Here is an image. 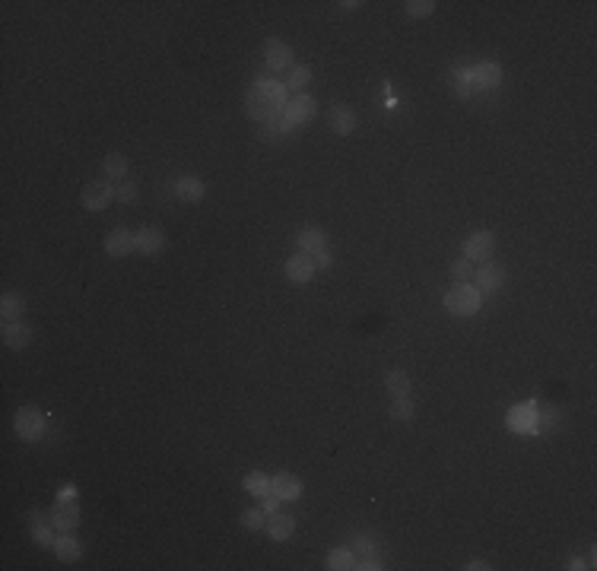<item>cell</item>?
<instances>
[{"label": "cell", "mask_w": 597, "mask_h": 571, "mask_svg": "<svg viewBox=\"0 0 597 571\" xmlns=\"http://www.w3.org/2000/svg\"><path fill=\"white\" fill-rule=\"evenodd\" d=\"M286 86L276 83V80H258V83L248 89L245 96V111L254 117V121H274V117H283V108H286Z\"/></svg>", "instance_id": "6da1fadb"}, {"label": "cell", "mask_w": 597, "mask_h": 571, "mask_svg": "<svg viewBox=\"0 0 597 571\" xmlns=\"http://www.w3.org/2000/svg\"><path fill=\"white\" fill-rule=\"evenodd\" d=\"M483 305V292L477 289V286H467V282H458V286H451V292L445 296V308L451 311V315L458 317H470L477 315Z\"/></svg>", "instance_id": "7a4b0ae2"}, {"label": "cell", "mask_w": 597, "mask_h": 571, "mask_svg": "<svg viewBox=\"0 0 597 571\" xmlns=\"http://www.w3.org/2000/svg\"><path fill=\"white\" fill-rule=\"evenodd\" d=\"M13 426L22 441H38L45 435V413L38 406H20L13 416Z\"/></svg>", "instance_id": "3957f363"}, {"label": "cell", "mask_w": 597, "mask_h": 571, "mask_svg": "<svg viewBox=\"0 0 597 571\" xmlns=\"http://www.w3.org/2000/svg\"><path fill=\"white\" fill-rule=\"evenodd\" d=\"M318 111V102L309 96V92H299V96H293L286 102V108H283V117H286V124L295 127V124H305V121H311Z\"/></svg>", "instance_id": "277c9868"}, {"label": "cell", "mask_w": 597, "mask_h": 571, "mask_svg": "<svg viewBox=\"0 0 597 571\" xmlns=\"http://www.w3.org/2000/svg\"><path fill=\"white\" fill-rule=\"evenodd\" d=\"M111 200H115V187L108 181H90V185L83 187V207L92 210V213L105 210Z\"/></svg>", "instance_id": "5b68a950"}, {"label": "cell", "mask_w": 597, "mask_h": 571, "mask_svg": "<svg viewBox=\"0 0 597 571\" xmlns=\"http://www.w3.org/2000/svg\"><path fill=\"white\" fill-rule=\"evenodd\" d=\"M493 251H496L493 232H474L470 238L464 241V257L470 263H474V261H489V257H493Z\"/></svg>", "instance_id": "8992f818"}, {"label": "cell", "mask_w": 597, "mask_h": 571, "mask_svg": "<svg viewBox=\"0 0 597 571\" xmlns=\"http://www.w3.org/2000/svg\"><path fill=\"white\" fill-rule=\"evenodd\" d=\"M295 241H299V251H302V254H309V257H318L321 251H328V235H324V229H318V226L299 229Z\"/></svg>", "instance_id": "52a82bcc"}, {"label": "cell", "mask_w": 597, "mask_h": 571, "mask_svg": "<svg viewBox=\"0 0 597 571\" xmlns=\"http://www.w3.org/2000/svg\"><path fill=\"white\" fill-rule=\"evenodd\" d=\"M51 521H55V527L61 533L64 530H73L80 523V505H76V498H57L55 511H51Z\"/></svg>", "instance_id": "ba28073f"}, {"label": "cell", "mask_w": 597, "mask_h": 571, "mask_svg": "<svg viewBox=\"0 0 597 571\" xmlns=\"http://www.w3.org/2000/svg\"><path fill=\"white\" fill-rule=\"evenodd\" d=\"M264 61H267L270 70H289L293 67V48L280 38H267L264 45Z\"/></svg>", "instance_id": "9c48e42d"}, {"label": "cell", "mask_w": 597, "mask_h": 571, "mask_svg": "<svg viewBox=\"0 0 597 571\" xmlns=\"http://www.w3.org/2000/svg\"><path fill=\"white\" fill-rule=\"evenodd\" d=\"M470 83H474V89H493L502 83V67L493 61L477 64V67H470Z\"/></svg>", "instance_id": "30bf717a"}, {"label": "cell", "mask_w": 597, "mask_h": 571, "mask_svg": "<svg viewBox=\"0 0 597 571\" xmlns=\"http://www.w3.org/2000/svg\"><path fill=\"white\" fill-rule=\"evenodd\" d=\"M105 251H108L111 257H127L131 251H137V241H134V235L127 232V229H111V232L105 235Z\"/></svg>", "instance_id": "8fae6325"}, {"label": "cell", "mask_w": 597, "mask_h": 571, "mask_svg": "<svg viewBox=\"0 0 597 571\" xmlns=\"http://www.w3.org/2000/svg\"><path fill=\"white\" fill-rule=\"evenodd\" d=\"M0 337H3V343L10 349H26L29 340H32V331H29V324H22V317H20V321H3Z\"/></svg>", "instance_id": "7c38bea8"}, {"label": "cell", "mask_w": 597, "mask_h": 571, "mask_svg": "<svg viewBox=\"0 0 597 571\" xmlns=\"http://www.w3.org/2000/svg\"><path fill=\"white\" fill-rule=\"evenodd\" d=\"M477 289L480 292H496V289H502L505 286V280H508V273L502 267H496V263H483L480 270H477Z\"/></svg>", "instance_id": "4fadbf2b"}, {"label": "cell", "mask_w": 597, "mask_h": 571, "mask_svg": "<svg viewBox=\"0 0 597 571\" xmlns=\"http://www.w3.org/2000/svg\"><path fill=\"white\" fill-rule=\"evenodd\" d=\"M328 124L334 133L346 137V133H353V127H356V115H353L346 105L337 102V105H330V111H328Z\"/></svg>", "instance_id": "5bb4252c"}, {"label": "cell", "mask_w": 597, "mask_h": 571, "mask_svg": "<svg viewBox=\"0 0 597 571\" xmlns=\"http://www.w3.org/2000/svg\"><path fill=\"white\" fill-rule=\"evenodd\" d=\"M311 276H315V261H311L309 254H293L286 261V280H293V282H309Z\"/></svg>", "instance_id": "9a60e30c"}, {"label": "cell", "mask_w": 597, "mask_h": 571, "mask_svg": "<svg viewBox=\"0 0 597 571\" xmlns=\"http://www.w3.org/2000/svg\"><path fill=\"white\" fill-rule=\"evenodd\" d=\"M274 496H280V502H295L302 496V479L295 473H276L274 476Z\"/></svg>", "instance_id": "2e32d148"}, {"label": "cell", "mask_w": 597, "mask_h": 571, "mask_svg": "<svg viewBox=\"0 0 597 571\" xmlns=\"http://www.w3.org/2000/svg\"><path fill=\"white\" fill-rule=\"evenodd\" d=\"M134 241H137L140 254H159V251L165 248V235H162V229H156V226L140 229V232L134 235Z\"/></svg>", "instance_id": "e0dca14e"}, {"label": "cell", "mask_w": 597, "mask_h": 571, "mask_svg": "<svg viewBox=\"0 0 597 571\" xmlns=\"http://www.w3.org/2000/svg\"><path fill=\"white\" fill-rule=\"evenodd\" d=\"M293 530H295V517H293V514H283V511L270 514L267 533H270V540H274V543H283V540H289V537H293Z\"/></svg>", "instance_id": "ac0fdd59"}, {"label": "cell", "mask_w": 597, "mask_h": 571, "mask_svg": "<svg viewBox=\"0 0 597 571\" xmlns=\"http://www.w3.org/2000/svg\"><path fill=\"white\" fill-rule=\"evenodd\" d=\"M55 552L61 562H76V558L83 556V543L76 537H70V530H64L61 537L55 540Z\"/></svg>", "instance_id": "d6986e66"}, {"label": "cell", "mask_w": 597, "mask_h": 571, "mask_svg": "<svg viewBox=\"0 0 597 571\" xmlns=\"http://www.w3.org/2000/svg\"><path fill=\"white\" fill-rule=\"evenodd\" d=\"M22 311H26V298L20 292H3V298H0V315H3V321H20Z\"/></svg>", "instance_id": "ffe728a7"}, {"label": "cell", "mask_w": 597, "mask_h": 571, "mask_svg": "<svg viewBox=\"0 0 597 571\" xmlns=\"http://www.w3.org/2000/svg\"><path fill=\"white\" fill-rule=\"evenodd\" d=\"M241 486H245V492H251V496H258V498H264V496H270L274 492V479H270L267 473H248L245 479H241Z\"/></svg>", "instance_id": "44dd1931"}, {"label": "cell", "mask_w": 597, "mask_h": 571, "mask_svg": "<svg viewBox=\"0 0 597 571\" xmlns=\"http://www.w3.org/2000/svg\"><path fill=\"white\" fill-rule=\"evenodd\" d=\"M309 80H311V67H305V64H299V67H289L286 70V80H283V86H286V92L293 89L295 96L309 86Z\"/></svg>", "instance_id": "7402d4cb"}, {"label": "cell", "mask_w": 597, "mask_h": 571, "mask_svg": "<svg viewBox=\"0 0 597 571\" xmlns=\"http://www.w3.org/2000/svg\"><path fill=\"white\" fill-rule=\"evenodd\" d=\"M29 530H32V540L38 546H55V533H51V527L45 521H41V514L38 511H32V514H29Z\"/></svg>", "instance_id": "603a6c76"}, {"label": "cell", "mask_w": 597, "mask_h": 571, "mask_svg": "<svg viewBox=\"0 0 597 571\" xmlns=\"http://www.w3.org/2000/svg\"><path fill=\"white\" fill-rule=\"evenodd\" d=\"M175 194H178L181 200H188V203H197V200L204 197V181L200 178H178L175 181Z\"/></svg>", "instance_id": "cb8c5ba5"}, {"label": "cell", "mask_w": 597, "mask_h": 571, "mask_svg": "<svg viewBox=\"0 0 597 571\" xmlns=\"http://www.w3.org/2000/svg\"><path fill=\"white\" fill-rule=\"evenodd\" d=\"M328 568H330V571L356 568V552H353L350 546H344V549H330V556H328Z\"/></svg>", "instance_id": "d4e9b609"}, {"label": "cell", "mask_w": 597, "mask_h": 571, "mask_svg": "<svg viewBox=\"0 0 597 571\" xmlns=\"http://www.w3.org/2000/svg\"><path fill=\"white\" fill-rule=\"evenodd\" d=\"M531 426H534V406H515V410L508 413V428L528 432Z\"/></svg>", "instance_id": "484cf974"}, {"label": "cell", "mask_w": 597, "mask_h": 571, "mask_svg": "<svg viewBox=\"0 0 597 571\" xmlns=\"http://www.w3.org/2000/svg\"><path fill=\"white\" fill-rule=\"evenodd\" d=\"M102 168H105V178L108 181H121L124 175H127V159H124L121 152H108L105 162H102Z\"/></svg>", "instance_id": "4316f807"}, {"label": "cell", "mask_w": 597, "mask_h": 571, "mask_svg": "<svg viewBox=\"0 0 597 571\" xmlns=\"http://www.w3.org/2000/svg\"><path fill=\"white\" fill-rule=\"evenodd\" d=\"M385 384H388V391H391V397H407V393H410V375L394 368V372H388Z\"/></svg>", "instance_id": "83f0119b"}, {"label": "cell", "mask_w": 597, "mask_h": 571, "mask_svg": "<svg viewBox=\"0 0 597 571\" xmlns=\"http://www.w3.org/2000/svg\"><path fill=\"white\" fill-rule=\"evenodd\" d=\"M451 89L458 99L474 96V83H470V70H451Z\"/></svg>", "instance_id": "f1b7e54d"}, {"label": "cell", "mask_w": 597, "mask_h": 571, "mask_svg": "<svg viewBox=\"0 0 597 571\" xmlns=\"http://www.w3.org/2000/svg\"><path fill=\"white\" fill-rule=\"evenodd\" d=\"M391 416H394V419H400V422L413 419V400H410V393H407V397H394Z\"/></svg>", "instance_id": "f546056e"}, {"label": "cell", "mask_w": 597, "mask_h": 571, "mask_svg": "<svg viewBox=\"0 0 597 571\" xmlns=\"http://www.w3.org/2000/svg\"><path fill=\"white\" fill-rule=\"evenodd\" d=\"M241 527L245 530H264L267 527V521H264V511H258V508H248V511H241Z\"/></svg>", "instance_id": "4dcf8cb0"}, {"label": "cell", "mask_w": 597, "mask_h": 571, "mask_svg": "<svg viewBox=\"0 0 597 571\" xmlns=\"http://www.w3.org/2000/svg\"><path fill=\"white\" fill-rule=\"evenodd\" d=\"M286 131H289L286 117H274V121H267V124H264L261 137L264 140H283V133H286Z\"/></svg>", "instance_id": "1f68e13d"}, {"label": "cell", "mask_w": 597, "mask_h": 571, "mask_svg": "<svg viewBox=\"0 0 597 571\" xmlns=\"http://www.w3.org/2000/svg\"><path fill=\"white\" fill-rule=\"evenodd\" d=\"M404 7H407V13L416 16V20H419V16H433L435 3H433V0H407Z\"/></svg>", "instance_id": "d6a6232c"}, {"label": "cell", "mask_w": 597, "mask_h": 571, "mask_svg": "<svg viewBox=\"0 0 597 571\" xmlns=\"http://www.w3.org/2000/svg\"><path fill=\"white\" fill-rule=\"evenodd\" d=\"M115 197L121 200V203H137V200H140V191H137V185H131V181H124V185L115 191Z\"/></svg>", "instance_id": "836d02e7"}, {"label": "cell", "mask_w": 597, "mask_h": 571, "mask_svg": "<svg viewBox=\"0 0 597 571\" xmlns=\"http://www.w3.org/2000/svg\"><path fill=\"white\" fill-rule=\"evenodd\" d=\"M451 273L458 276L461 282H467V280H470V276L477 273V270H474V263L467 261V257H461V261H454V263H451Z\"/></svg>", "instance_id": "e575fe53"}, {"label": "cell", "mask_w": 597, "mask_h": 571, "mask_svg": "<svg viewBox=\"0 0 597 571\" xmlns=\"http://www.w3.org/2000/svg\"><path fill=\"white\" fill-rule=\"evenodd\" d=\"M261 502H264L261 505L264 514H276V511H280V496H274V492H270V496H264Z\"/></svg>", "instance_id": "d590c367"}, {"label": "cell", "mask_w": 597, "mask_h": 571, "mask_svg": "<svg viewBox=\"0 0 597 571\" xmlns=\"http://www.w3.org/2000/svg\"><path fill=\"white\" fill-rule=\"evenodd\" d=\"M311 261H315V263H321V267H330V254H328V251H321V254H318V257H311Z\"/></svg>", "instance_id": "8d00e7d4"}, {"label": "cell", "mask_w": 597, "mask_h": 571, "mask_svg": "<svg viewBox=\"0 0 597 571\" xmlns=\"http://www.w3.org/2000/svg\"><path fill=\"white\" fill-rule=\"evenodd\" d=\"M359 7H363L359 0H344V3H340V10H359Z\"/></svg>", "instance_id": "74e56055"}, {"label": "cell", "mask_w": 597, "mask_h": 571, "mask_svg": "<svg viewBox=\"0 0 597 571\" xmlns=\"http://www.w3.org/2000/svg\"><path fill=\"white\" fill-rule=\"evenodd\" d=\"M569 568H572V571H578V568H588V565H584L582 558H572V562H569Z\"/></svg>", "instance_id": "f35d334b"}, {"label": "cell", "mask_w": 597, "mask_h": 571, "mask_svg": "<svg viewBox=\"0 0 597 571\" xmlns=\"http://www.w3.org/2000/svg\"><path fill=\"white\" fill-rule=\"evenodd\" d=\"M467 568H470V571H477V568H480V571H486L489 565H486V562H470V565H467Z\"/></svg>", "instance_id": "ab89813d"}]
</instances>
